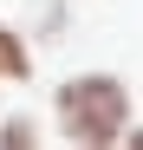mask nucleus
I'll use <instances>...</instances> for the list:
<instances>
[{"instance_id": "obj_1", "label": "nucleus", "mask_w": 143, "mask_h": 150, "mask_svg": "<svg viewBox=\"0 0 143 150\" xmlns=\"http://www.w3.org/2000/svg\"><path fill=\"white\" fill-rule=\"evenodd\" d=\"M52 124L85 144V150H104V144H124L130 131V85L117 72H78L52 91Z\"/></svg>"}, {"instance_id": "obj_4", "label": "nucleus", "mask_w": 143, "mask_h": 150, "mask_svg": "<svg viewBox=\"0 0 143 150\" xmlns=\"http://www.w3.org/2000/svg\"><path fill=\"white\" fill-rule=\"evenodd\" d=\"M33 26H39V39H52L65 26V0H33Z\"/></svg>"}, {"instance_id": "obj_3", "label": "nucleus", "mask_w": 143, "mask_h": 150, "mask_svg": "<svg viewBox=\"0 0 143 150\" xmlns=\"http://www.w3.org/2000/svg\"><path fill=\"white\" fill-rule=\"evenodd\" d=\"M39 144V124L20 111V117H0V150H33Z\"/></svg>"}, {"instance_id": "obj_5", "label": "nucleus", "mask_w": 143, "mask_h": 150, "mask_svg": "<svg viewBox=\"0 0 143 150\" xmlns=\"http://www.w3.org/2000/svg\"><path fill=\"white\" fill-rule=\"evenodd\" d=\"M124 137H130V150H143V131H124Z\"/></svg>"}, {"instance_id": "obj_2", "label": "nucleus", "mask_w": 143, "mask_h": 150, "mask_svg": "<svg viewBox=\"0 0 143 150\" xmlns=\"http://www.w3.org/2000/svg\"><path fill=\"white\" fill-rule=\"evenodd\" d=\"M26 79H33V46L20 26L0 20V85H26Z\"/></svg>"}]
</instances>
